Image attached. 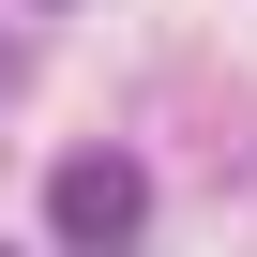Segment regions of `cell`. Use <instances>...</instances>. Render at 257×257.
I'll list each match as a JSON object with an SVG mask.
<instances>
[{
    "label": "cell",
    "instance_id": "1",
    "mask_svg": "<svg viewBox=\"0 0 257 257\" xmlns=\"http://www.w3.org/2000/svg\"><path fill=\"white\" fill-rule=\"evenodd\" d=\"M46 227H61L76 257H137V242H152V167H137V152H61Z\"/></svg>",
    "mask_w": 257,
    "mask_h": 257
},
{
    "label": "cell",
    "instance_id": "2",
    "mask_svg": "<svg viewBox=\"0 0 257 257\" xmlns=\"http://www.w3.org/2000/svg\"><path fill=\"white\" fill-rule=\"evenodd\" d=\"M0 257H31V242H0Z\"/></svg>",
    "mask_w": 257,
    "mask_h": 257
}]
</instances>
